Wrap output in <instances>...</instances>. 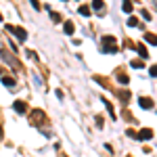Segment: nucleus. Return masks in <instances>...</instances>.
Returning <instances> with one entry per match:
<instances>
[{
  "mask_svg": "<svg viewBox=\"0 0 157 157\" xmlns=\"http://www.w3.org/2000/svg\"><path fill=\"white\" fill-rule=\"evenodd\" d=\"M6 29H9V32H15V34H17V38H19L21 42H25V38H27V32H25L23 27H13V25H6Z\"/></svg>",
  "mask_w": 157,
  "mask_h": 157,
  "instance_id": "f257e3e1",
  "label": "nucleus"
},
{
  "mask_svg": "<svg viewBox=\"0 0 157 157\" xmlns=\"http://www.w3.org/2000/svg\"><path fill=\"white\" fill-rule=\"evenodd\" d=\"M136 138H138V140H151V138H153V130H151V128H143L140 134H136Z\"/></svg>",
  "mask_w": 157,
  "mask_h": 157,
  "instance_id": "f03ea898",
  "label": "nucleus"
},
{
  "mask_svg": "<svg viewBox=\"0 0 157 157\" xmlns=\"http://www.w3.org/2000/svg\"><path fill=\"white\" fill-rule=\"evenodd\" d=\"M13 107H15L17 113H25V111H27V105H25L23 101H15V105H13Z\"/></svg>",
  "mask_w": 157,
  "mask_h": 157,
  "instance_id": "7ed1b4c3",
  "label": "nucleus"
},
{
  "mask_svg": "<svg viewBox=\"0 0 157 157\" xmlns=\"http://www.w3.org/2000/svg\"><path fill=\"white\" fill-rule=\"evenodd\" d=\"M138 101H140V107L143 109H153V101H151V98H138Z\"/></svg>",
  "mask_w": 157,
  "mask_h": 157,
  "instance_id": "20e7f679",
  "label": "nucleus"
},
{
  "mask_svg": "<svg viewBox=\"0 0 157 157\" xmlns=\"http://www.w3.org/2000/svg\"><path fill=\"white\" fill-rule=\"evenodd\" d=\"M103 44H105V46H117V42H115L113 36H105L103 38Z\"/></svg>",
  "mask_w": 157,
  "mask_h": 157,
  "instance_id": "39448f33",
  "label": "nucleus"
},
{
  "mask_svg": "<svg viewBox=\"0 0 157 157\" xmlns=\"http://www.w3.org/2000/svg\"><path fill=\"white\" fill-rule=\"evenodd\" d=\"M32 115H34V124L40 126V124H42V117H44V113H42V111H34Z\"/></svg>",
  "mask_w": 157,
  "mask_h": 157,
  "instance_id": "423d86ee",
  "label": "nucleus"
},
{
  "mask_svg": "<svg viewBox=\"0 0 157 157\" xmlns=\"http://www.w3.org/2000/svg\"><path fill=\"white\" fill-rule=\"evenodd\" d=\"M136 50H138V55H140L143 59H147V57H149V52L145 50V46H143V44H138V46H136Z\"/></svg>",
  "mask_w": 157,
  "mask_h": 157,
  "instance_id": "0eeeda50",
  "label": "nucleus"
},
{
  "mask_svg": "<svg viewBox=\"0 0 157 157\" xmlns=\"http://www.w3.org/2000/svg\"><path fill=\"white\" fill-rule=\"evenodd\" d=\"M2 84L11 88V86H15V80H13V78H9V75H4V78H2Z\"/></svg>",
  "mask_w": 157,
  "mask_h": 157,
  "instance_id": "6e6552de",
  "label": "nucleus"
},
{
  "mask_svg": "<svg viewBox=\"0 0 157 157\" xmlns=\"http://www.w3.org/2000/svg\"><path fill=\"white\" fill-rule=\"evenodd\" d=\"M121 9H124L126 13H132V2H130V0H124V4H121Z\"/></svg>",
  "mask_w": 157,
  "mask_h": 157,
  "instance_id": "1a4fd4ad",
  "label": "nucleus"
},
{
  "mask_svg": "<svg viewBox=\"0 0 157 157\" xmlns=\"http://www.w3.org/2000/svg\"><path fill=\"white\" fill-rule=\"evenodd\" d=\"M65 34H73V23H71V21L65 23Z\"/></svg>",
  "mask_w": 157,
  "mask_h": 157,
  "instance_id": "9d476101",
  "label": "nucleus"
},
{
  "mask_svg": "<svg viewBox=\"0 0 157 157\" xmlns=\"http://www.w3.org/2000/svg\"><path fill=\"white\" fill-rule=\"evenodd\" d=\"M92 9L101 11V9H103V0H94V2H92Z\"/></svg>",
  "mask_w": 157,
  "mask_h": 157,
  "instance_id": "9b49d317",
  "label": "nucleus"
},
{
  "mask_svg": "<svg viewBox=\"0 0 157 157\" xmlns=\"http://www.w3.org/2000/svg\"><path fill=\"white\" fill-rule=\"evenodd\" d=\"M145 40L149 42V44H153V46H155V36H153V34H147V36H145Z\"/></svg>",
  "mask_w": 157,
  "mask_h": 157,
  "instance_id": "f8f14e48",
  "label": "nucleus"
},
{
  "mask_svg": "<svg viewBox=\"0 0 157 157\" xmlns=\"http://www.w3.org/2000/svg\"><path fill=\"white\" fill-rule=\"evenodd\" d=\"M80 15L88 17V15H90V9H88V6H80Z\"/></svg>",
  "mask_w": 157,
  "mask_h": 157,
  "instance_id": "ddd939ff",
  "label": "nucleus"
},
{
  "mask_svg": "<svg viewBox=\"0 0 157 157\" xmlns=\"http://www.w3.org/2000/svg\"><path fill=\"white\" fill-rule=\"evenodd\" d=\"M128 25H130V27H136V25H138V19H136V17H130V19H128Z\"/></svg>",
  "mask_w": 157,
  "mask_h": 157,
  "instance_id": "4468645a",
  "label": "nucleus"
},
{
  "mask_svg": "<svg viewBox=\"0 0 157 157\" xmlns=\"http://www.w3.org/2000/svg\"><path fill=\"white\" fill-rule=\"evenodd\" d=\"M132 67H136V69H140V67H143V61H132Z\"/></svg>",
  "mask_w": 157,
  "mask_h": 157,
  "instance_id": "2eb2a0df",
  "label": "nucleus"
},
{
  "mask_svg": "<svg viewBox=\"0 0 157 157\" xmlns=\"http://www.w3.org/2000/svg\"><path fill=\"white\" fill-rule=\"evenodd\" d=\"M50 15H52V21H55V23H59V21H61V17L57 15V13H50Z\"/></svg>",
  "mask_w": 157,
  "mask_h": 157,
  "instance_id": "dca6fc26",
  "label": "nucleus"
},
{
  "mask_svg": "<svg viewBox=\"0 0 157 157\" xmlns=\"http://www.w3.org/2000/svg\"><path fill=\"white\" fill-rule=\"evenodd\" d=\"M32 6H34L36 11H40V4H38V0H32Z\"/></svg>",
  "mask_w": 157,
  "mask_h": 157,
  "instance_id": "f3484780",
  "label": "nucleus"
}]
</instances>
